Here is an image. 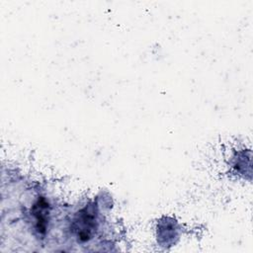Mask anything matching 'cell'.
Listing matches in <instances>:
<instances>
[{
	"mask_svg": "<svg viewBox=\"0 0 253 253\" xmlns=\"http://www.w3.org/2000/svg\"><path fill=\"white\" fill-rule=\"evenodd\" d=\"M98 228V213L93 206L81 209L73 217L70 229L78 242L90 241Z\"/></svg>",
	"mask_w": 253,
	"mask_h": 253,
	"instance_id": "cell-1",
	"label": "cell"
},
{
	"mask_svg": "<svg viewBox=\"0 0 253 253\" xmlns=\"http://www.w3.org/2000/svg\"><path fill=\"white\" fill-rule=\"evenodd\" d=\"M31 214L34 218L35 229L40 235H44L49 223V205L47 201L40 197L31 208Z\"/></svg>",
	"mask_w": 253,
	"mask_h": 253,
	"instance_id": "cell-2",
	"label": "cell"
}]
</instances>
